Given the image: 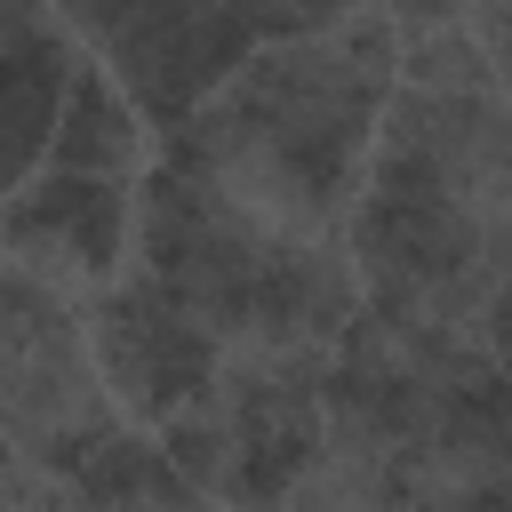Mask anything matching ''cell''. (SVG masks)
<instances>
[{"instance_id": "cell-1", "label": "cell", "mask_w": 512, "mask_h": 512, "mask_svg": "<svg viewBox=\"0 0 512 512\" xmlns=\"http://www.w3.org/2000/svg\"><path fill=\"white\" fill-rule=\"evenodd\" d=\"M104 360H112V376H120V392L136 408H176L184 392L208 384V336L160 288L112 296V312H104Z\"/></svg>"}, {"instance_id": "cell-2", "label": "cell", "mask_w": 512, "mask_h": 512, "mask_svg": "<svg viewBox=\"0 0 512 512\" xmlns=\"http://www.w3.org/2000/svg\"><path fill=\"white\" fill-rule=\"evenodd\" d=\"M24 208H48V224L40 216H8V232L16 240H64L88 272H104L112 256H120V232H128V208H120V192H112V176H88V168H64V176H48V184H32V200Z\"/></svg>"}, {"instance_id": "cell-3", "label": "cell", "mask_w": 512, "mask_h": 512, "mask_svg": "<svg viewBox=\"0 0 512 512\" xmlns=\"http://www.w3.org/2000/svg\"><path fill=\"white\" fill-rule=\"evenodd\" d=\"M136 160V112L104 88L96 64L72 72L64 112H56V168H88V176H120Z\"/></svg>"}]
</instances>
